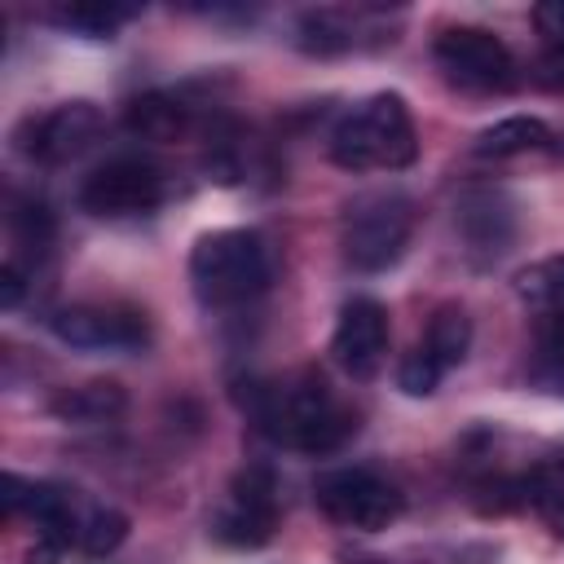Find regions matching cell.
Returning <instances> with one entry per match:
<instances>
[{
	"instance_id": "18",
	"label": "cell",
	"mask_w": 564,
	"mask_h": 564,
	"mask_svg": "<svg viewBox=\"0 0 564 564\" xmlns=\"http://www.w3.org/2000/svg\"><path fill=\"white\" fill-rule=\"evenodd\" d=\"M445 370L449 366H458L463 357H467V348H471V317L458 308V304H441L436 313H432V322H427V344H423Z\"/></svg>"
},
{
	"instance_id": "3",
	"label": "cell",
	"mask_w": 564,
	"mask_h": 564,
	"mask_svg": "<svg viewBox=\"0 0 564 564\" xmlns=\"http://www.w3.org/2000/svg\"><path fill=\"white\" fill-rule=\"evenodd\" d=\"M189 278L203 304H242L260 295L273 278V260L260 234L251 229H216L203 234L189 251Z\"/></svg>"
},
{
	"instance_id": "16",
	"label": "cell",
	"mask_w": 564,
	"mask_h": 564,
	"mask_svg": "<svg viewBox=\"0 0 564 564\" xmlns=\"http://www.w3.org/2000/svg\"><path fill=\"white\" fill-rule=\"evenodd\" d=\"M524 370H529V383L538 392L564 397V317H542Z\"/></svg>"
},
{
	"instance_id": "20",
	"label": "cell",
	"mask_w": 564,
	"mask_h": 564,
	"mask_svg": "<svg viewBox=\"0 0 564 564\" xmlns=\"http://www.w3.org/2000/svg\"><path fill=\"white\" fill-rule=\"evenodd\" d=\"M123 538H128V516L115 511V507H93V511L79 520V538H75V542H79L88 555H106V551H115Z\"/></svg>"
},
{
	"instance_id": "8",
	"label": "cell",
	"mask_w": 564,
	"mask_h": 564,
	"mask_svg": "<svg viewBox=\"0 0 564 564\" xmlns=\"http://www.w3.org/2000/svg\"><path fill=\"white\" fill-rule=\"evenodd\" d=\"M53 335L84 352H137L150 344L145 313L115 308V304H70L48 317Z\"/></svg>"
},
{
	"instance_id": "2",
	"label": "cell",
	"mask_w": 564,
	"mask_h": 564,
	"mask_svg": "<svg viewBox=\"0 0 564 564\" xmlns=\"http://www.w3.org/2000/svg\"><path fill=\"white\" fill-rule=\"evenodd\" d=\"M419 154V132L401 93H375L352 106L330 132V159L344 172H375V167H410Z\"/></svg>"
},
{
	"instance_id": "11",
	"label": "cell",
	"mask_w": 564,
	"mask_h": 564,
	"mask_svg": "<svg viewBox=\"0 0 564 564\" xmlns=\"http://www.w3.org/2000/svg\"><path fill=\"white\" fill-rule=\"evenodd\" d=\"M101 132V110L93 101H62L48 115L31 119V137L22 141V150L40 163H66L75 154H84Z\"/></svg>"
},
{
	"instance_id": "23",
	"label": "cell",
	"mask_w": 564,
	"mask_h": 564,
	"mask_svg": "<svg viewBox=\"0 0 564 564\" xmlns=\"http://www.w3.org/2000/svg\"><path fill=\"white\" fill-rule=\"evenodd\" d=\"M18 300H22V269H18V260H9V264L0 269V304L13 308Z\"/></svg>"
},
{
	"instance_id": "13",
	"label": "cell",
	"mask_w": 564,
	"mask_h": 564,
	"mask_svg": "<svg viewBox=\"0 0 564 564\" xmlns=\"http://www.w3.org/2000/svg\"><path fill=\"white\" fill-rule=\"evenodd\" d=\"M128 132L141 141H181L189 132V106L167 93H145L128 106Z\"/></svg>"
},
{
	"instance_id": "9",
	"label": "cell",
	"mask_w": 564,
	"mask_h": 564,
	"mask_svg": "<svg viewBox=\"0 0 564 564\" xmlns=\"http://www.w3.org/2000/svg\"><path fill=\"white\" fill-rule=\"evenodd\" d=\"M212 533L225 546H247V551L264 546L278 533V489L264 467H247L234 476V485L212 520Z\"/></svg>"
},
{
	"instance_id": "6",
	"label": "cell",
	"mask_w": 564,
	"mask_h": 564,
	"mask_svg": "<svg viewBox=\"0 0 564 564\" xmlns=\"http://www.w3.org/2000/svg\"><path fill=\"white\" fill-rule=\"evenodd\" d=\"M441 75L467 93H502L516 84L511 48L485 26H445L432 44Z\"/></svg>"
},
{
	"instance_id": "12",
	"label": "cell",
	"mask_w": 564,
	"mask_h": 564,
	"mask_svg": "<svg viewBox=\"0 0 564 564\" xmlns=\"http://www.w3.org/2000/svg\"><path fill=\"white\" fill-rule=\"evenodd\" d=\"M458 234L476 256H502L516 238V212L502 194L476 189L458 203Z\"/></svg>"
},
{
	"instance_id": "7",
	"label": "cell",
	"mask_w": 564,
	"mask_h": 564,
	"mask_svg": "<svg viewBox=\"0 0 564 564\" xmlns=\"http://www.w3.org/2000/svg\"><path fill=\"white\" fill-rule=\"evenodd\" d=\"M79 203H84V212H93L101 220L145 216L163 203V172L145 159H110L84 181Z\"/></svg>"
},
{
	"instance_id": "5",
	"label": "cell",
	"mask_w": 564,
	"mask_h": 564,
	"mask_svg": "<svg viewBox=\"0 0 564 564\" xmlns=\"http://www.w3.org/2000/svg\"><path fill=\"white\" fill-rule=\"evenodd\" d=\"M313 498L326 520L361 533H379L401 516V494L370 467H335L322 471L313 485Z\"/></svg>"
},
{
	"instance_id": "19",
	"label": "cell",
	"mask_w": 564,
	"mask_h": 564,
	"mask_svg": "<svg viewBox=\"0 0 564 564\" xmlns=\"http://www.w3.org/2000/svg\"><path fill=\"white\" fill-rule=\"evenodd\" d=\"M128 18H132V9H123V4H66L57 13V22L66 31H79L88 40H110Z\"/></svg>"
},
{
	"instance_id": "1",
	"label": "cell",
	"mask_w": 564,
	"mask_h": 564,
	"mask_svg": "<svg viewBox=\"0 0 564 564\" xmlns=\"http://www.w3.org/2000/svg\"><path fill=\"white\" fill-rule=\"evenodd\" d=\"M251 419L269 441L304 449V454H330L357 432V414L339 405L335 392L317 375H300L286 383H260L251 392Z\"/></svg>"
},
{
	"instance_id": "21",
	"label": "cell",
	"mask_w": 564,
	"mask_h": 564,
	"mask_svg": "<svg viewBox=\"0 0 564 564\" xmlns=\"http://www.w3.org/2000/svg\"><path fill=\"white\" fill-rule=\"evenodd\" d=\"M441 379H445V366H441L427 348H414V352L401 357V370H397L401 392H410V397H432V392L441 388Z\"/></svg>"
},
{
	"instance_id": "14",
	"label": "cell",
	"mask_w": 564,
	"mask_h": 564,
	"mask_svg": "<svg viewBox=\"0 0 564 564\" xmlns=\"http://www.w3.org/2000/svg\"><path fill=\"white\" fill-rule=\"evenodd\" d=\"M123 405H128V397L115 379H93V383H79V388H66L53 397V414L62 423H106Z\"/></svg>"
},
{
	"instance_id": "10",
	"label": "cell",
	"mask_w": 564,
	"mask_h": 564,
	"mask_svg": "<svg viewBox=\"0 0 564 564\" xmlns=\"http://www.w3.org/2000/svg\"><path fill=\"white\" fill-rule=\"evenodd\" d=\"M330 352L335 361L352 375V379H370L379 370V361L388 357V308L370 295H357L339 308L335 335H330Z\"/></svg>"
},
{
	"instance_id": "15",
	"label": "cell",
	"mask_w": 564,
	"mask_h": 564,
	"mask_svg": "<svg viewBox=\"0 0 564 564\" xmlns=\"http://www.w3.org/2000/svg\"><path fill=\"white\" fill-rule=\"evenodd\" d=\"M542 145H551V128L533 115H511V119H498L494 128H485L471 150L480 159H511V154H529Z\"/></svg>"
},
{
	"instance_id": "17",
	"label": "cell",
	"mask_w": 564,
	"mask_h": 564,
	"mask_svg": "<svg viewBox=\"0 0 564 564\" xmlns=\"http://www.w3.org/2000/svg\"><path fill=\"white\" fill-rule=\"evenodd\" d=\"M516 295L542 317H564V256L538 260L516 278Z\"/></svg>"
},
{
	"instance_id": "4",
	"label": "cell",
	"mask_w": 564,
	"mask_h": 564,
	"mask_svg": "<svg viewBox=\"0 0 564 564\" xmlns=\"http://www.w3.org/2000/svg\"><path fill=\"white\" fill-rule=\"evenodd\" d=\"M410 229H414V207L405 194H397V189L361 194L344 212V229H339L344 260L361 273H379L401 260Z\"/></svg>"
},
{
	"instance_id": "22",
	"label": "cell",
	"mask_w": 564,
	"mask_h": 564,
	"mask_svg": "<svg viewBox=\"0 0 564 564\" xmlns=\"http://www.w3.org/2000/svg\"><path fill=\"white\" fill-rule=\"evenodd\" d=\"M533 26H538V35H542L546 44L564 48V0H542V4L533 9Z\"/></svg>"
}]
</instances>
